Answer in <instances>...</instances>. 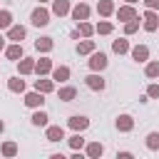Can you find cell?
Returning <instances> with one entry per match:
<instances>
[{
    "instance_id": "cell-8",
    "label": "cell",
    "mask_w": 159,
    "mask_h": 159,
    "mask_svg": "<svg viewBox=\"0 0 159 159\" xmlns=\"http://www.w3.org/2000/svg\"><path fill=\"white\" fill-rule=\"evenodd\" d=\"M87 124H89V119H87V117H72V119H70V127H72V129H77V132H80V129H84Z\"/></svg>"
},
{
    "instance_id": "cell-39",
    "label": "cell",
    "mask_w": 159,
    "mask_h": 159,
    "mask_svg": "<svg viewBox=\"0 0 159 159\" xmlns=\"http://www.w3.org/2000/svg\"><path fill=\"white\" fill-rule=\"evenodd\" d=\"M0 132H2V122H0Z\"/></svg>"
},
{
    "instance_id": "cell-3",
    "label": "cell",
    "mask_w": 159,
    "mask_h": 159,
    "mask_svg": "<svg viewBox=\"0 0 159 159\" xmlns=\"http://www.w3.org/2000/svg\"><path fill=\"white\" fill-rule=\"evenodd\" d=\"M132 57H134L137 62H144V60L149 57V50H147L144 45H139V47H134V50H132Z\"/></svg>"
},
{
    "instance_id": "cell-12",
    "label": "cell",
    "mask_w": 159,
    "mask_h": 159,
    "mask_svg": "<svg viewBox=\"0 0 159 159\" xmlns=\"http://www.w3.org/2000/svg\"><path fill=\"white\" fill-rule=\"evenodd\" d=\"M22 37H25V27H17V25L10 27V40H17V42H20Z\"/></svg>"
},
{
    "instance_id": "cell-26",
    "label": "cell",
    "mask_w": 159,
    "mask_h": 159,
    "mask_svg": "<svg viewBox=\"0 0 159 159\" xmlns=\"http://www.w3.org/2000/svg\"><path fill=\"white\" fill-rule=\"evenodd\" d=\"M87 152H89V157H99V154H102V144H97V142H94V144H89V149H87Z\"/></svg>"
},
{
    "instance_id": "cell-20",
    "label": "cell",
    "mask_w": 159,
    "mask_h": 159,
    "mask_svg": "<svg viewBox=\"0 0 159 159\" xmlns=\"http://www.w3.org/2000/svg\"><path fill=\"white\" fill-rule=\"evenodd\" d=\"M20 55H22V47H20V45H12V47H7V57H10V60H17Z\"/></svg>"
},
{
    "instance_id": "cell-29",
    "label": "cell",
    "mask_w": 159,
    "mask_h": 159,
    "mask_svg": "<svg viewBox=\"0 0 159 159\" xmlns=\"http://www.w3.org/2000/svg\"><path fill=\"white\" fill-rule=\"evenodd\" d=\"M15 152H17V147H15V144H12V142H7V144H5V147H2V154H7V157H12V154H15Z\"/></svg>"
},
{
    "instance_id": "cell-36",
    "label": "cell",
    "mask_w": 159,
    "mask_h": 159,
    "mask_svg": "<svg viewBox=\"0 0 159 159\" xmlns=\"http://www.w3.org/2000/svg\"><path fill=\"white\" fill-rule=\"evenodd\" d=\"M147 7H159V0H147Z\"/></svg>"
},
{
    "instance_id": "cell-2",
    "label": "cell",
    "mask_w": 159,
    "mask_h": 159,
    "mask_svg": "<svg viewBox=\"0 0 159 159\" xmlns=\"http://www.w3.org/2000/svg\"><path fill=\"white\" fill-rule=\"evenodd\" d=\"M89 67H92V70H104V67H107V55L94 52V55H92V60H89Z\"/></svg>"
},
{
    "instance_id": "cell-32",
    "label": "cell",
    "mask_w": 159,
    "mask_h": 159,
    "mask_svg": "<svg viewBox=\"0 0 159 159\" xmlns=\"http://www.w3.org/2000/svg\"><path fill=\"white\" fill-rule=\"evenodd\" d=\"M92 47H94V45H92V42L87 40V42H82V45H80L77 50H80V52H92Z\"/></svg>"
},
{
    "instance_id": "cell-16",
    "label": "cell",
    "mask_w": 159,
    "mask_h": 159,
    "mask_svg": "<svg viewBox=\"0 0 159 159\" xmlns=\"http://www.w3.org/2000/svg\"><path fill=\"white\" fill-rule=\"evenodd\" d=\"M147 147H149V149H159V132H152V134L147 137Z\"/></svg>"
},
{
    "instance_id": "cell-17",
    "label": "cell",
    "mask_w": 159,
    "mask_h": 159,
    "mask_svg": "<svg viewBox=\"0 0 159 159\" xmlns=\"http://www.w3.org/2000/svg\"><path fill=\"white\" fill-rule=\"evenodd\" d=\"M75 94H77V92H75V87H65V89H60V99H65V102H70Z\"/></svg>"
},
{
    "instance_id": "cell-11",
    "label": "cell",
    "mask_w": 159,
    "mask_h": 159,
    "mask_svg": "<svg viewBox=\"0 0 159 159\" xmlns=\"http://www.w3.org/2000/svg\"><path fill=\"white\" fill-rule=\"evenodd\" d=\"M55 15H65L67 10H70V5H67V0H55Z\"/></svg>"
},
{
    "instance_id": "cell-40",
    "label": "cell",
    "mask_w": 159,
    "mask_h": 159,
    "mask_svg": "<svg viewBox=\"0 0 159 159\" xmlns=\"http://www.w3.org/2000/svg\"><path fill=\"white\" fill-rule=\"evenodd\" d=\"M40 2H45V0H40Z\"/></svg>"
},
{
    "instance_id": "cell-9",
    "label": "cell",
    "mask_w": 159,
    "mask_h": 159,
    "mask_svg": "<svg viewBox=\"0 0 159 159\" xmlns=\"http://www.w3.org/2000/svg\"><path fill=\"white\" fill-rule=\"evenodd\" d=\"M62 137H65L62 127H50V129H47V139H50V142H60Z\"/></svg>"
},
{
    "instance_id": "cell-5",
    "label": "cell",
    "mask_w": 159,
    "mask_h": 159,
    "mask_svg": "<svg viewBox=\"0 0 159 159\" xmlns=\"http://www.w3.org/2000/svg\"><path fill=\"white\" fill-rule=\"evenodd\" d=\"M42 102H45V99H42V94H37V92H30V94L25 97V104H27V107H40Z\"/></svg>"
},
{
    "instance_id": "cell-37",
    "label": "cell",
    "mask_w": 159,
    "mask_h": 159,
    "mask_svg": "<svg viewBox=\"0 0 159 159\" xmlns=\"http://www.w3.org/2000/svg\"><path fill=\"white\" fill-rule=\"evenodd\" d=\"M2 45H5V37H2V35H0V47H2Z\"/></svg>"
},
{
    "instance_id": "cell-4",
    "label": "cell",
    "mask_w": 159,
    "mask_h": 159,
    "mask_svg": "<svg viewBox=\"0 0 159 159\" xmlns=\"http://www.w3.org/2000/svg\"><path fill=\"white\" fill-rule=\"evenodd\" d=\"M87 87H92V89H104V80H102L99 75H89V77H87Z\"/></svg>"
},
{
    "instance_id": "cell-18",
    "label": "cell",
    "mask_w": 159,
    "mask_h": 159,
    "mask_svg": "<svg viewBox=\"0 0 159 159\" xmlns=\"http://www.w3.org/2000/svg\"><path fill=\"white\" fill-rule=\"evenodd\" d=\"M10 22H12V15L7 10H0V27H10Z\"/></svg>"
},
{
    "instance_id": "cell-24",
    "label": "cell",
    "mask_w": 159,
    "mask_h": 159,
    "mask_svg": "<svg viewBox=\"0 0 159 159\" xmlns=\"http://www.w3.org/2000/svg\"><path fill=\"white\" fill-rule=\"evenodd\" d=\"M10 89H12V92H22V89H25V82H22V80H10Z\"/></svg>"
},
{
    "instance_id": "cell-31",
    "label": "cell",
    "mask_w": 159,
    "mask_h": 159,
    "mask_svg": "<svg viewBox=\"0 0 159 159\" xmlns=\"http://www.w3.org/2000/svg\"><path fill=\"white\" fill-rule=\"evenodd\" d=\"M47 70H50V60H40V62H37V72L42 75V72H47Z\"/></svg>"
},
{
    "instance_id": "cell-22",
    "label": "cell",
    "mask_w": 159,
    "mask_h": 159,
    "mask_svg": "<svg viewBox=\"0 0 159 159\" xmlns=\"http://www.w3.org/2000/svg\"><path fill=\"white\" fill-rule=\"evenodd\" d=\"M52 47V40L50 37H42V40H37V50H42V52H47Z\"/></svg>"
},
{
    "instance_id": "cell-35",
    "label": "cell",
    "mask_w": 159,
    "mask_h": 159,
    "mask_svg": "<svg viewBox=\"0 0 159 159\" xmlns=\"http://www.w3.org/2000/svg\"><path fill=\"white\" fill-rule=\"evenodd\" d=\"M124 30H127V32H129V35H132V32H134V30H137V22H127V27H124Z\"/></svg>"
},
{
    "instance_id": "cell-28",
    "label": "cell",
    "mask_w": 159,
    "mask_h": 159,
    "mask_svg": "<svg viewBox=\"0 0 159 159\" xmlns=\"http://www.w3.org/2000/svg\"><path fill=\"white\" fill-rule=\"evenodd\" d=\"M70 144H72V149H80V147H82V144H84V139H82V137H80V134H75V137H72V139H70Z\"/></svg>"
},
{
    "instance_id": "cell-34",
    "label": "cell",
    "mask_w": 159,
    "mask_h": 159,
    "mask_svg": "<svg viewBox=\"0 0 159 159\" xmlns=\"http://www.w3.org/2000/svg\"><path fill=\"white\" fill-rule=\"evenodd\" d=\"M149 97H159V84H152L149 87Z\"/></svg>"
},
{
    "instance_id": "cell-30",
    "label": "cell",
    "mask_w": 159,
    "mask_h": 159,
    "mask_svg": "<svg viewBox=\"0 0 159 159\" xmlns=\"http://www.w3.org/2000/svg\"><path fill=\"white\" fill-rule=\"evenodd\" d=\"M97 32L107 35V32H112V25H109V22H99V25H97Z\"/></svg>"
},
{
    "instance_id": "cell-25",
    "label": "cell",
    "mask_w": 159,
    "mask_h": 159,
    "mask_svg": "<svg viewBox=\"0 0 159 159\" xmlns=\"http://www.w3.org/2000/svg\"><path fill=\"white\" fill-rule=\"evenodd\" d=\"M99 12H102V15H109V12H112V2H109V0H102V2H99Z\"/></svg>"
},
{
    "instance_id": "cell-19",
    "label": "cell",
    "mask_w": 159,
    "mask_h": 159,
    "mask_svg": "<svg viewBox=\"0 0 159 159\" xmlns=\"http://www.w3.org/2000/svg\"><path fill=\"white\" fill-rule=\"evenodd\" d=\"M112 47H114V52H119V55L129 50V45H127V40H114V45H112Z\"/></svg>"
},
{
    "instance_id": "cell-23",
    "label": "cell",
    "mask_w": 159,
    "mask_h": 159,
    "mask_svg": "<svg viewBox=\"0 0 159 159\" xmlns=\"http://www.w3.org/2000/svg\"><path fill=\"white\" fill-rule=\"evenodd\" d=\"M32 70H35L32 60H22V62H20V72H22V75H27V72H32Z\"/></svg>"
},
{
    "instance_id": "cell-10",
    "label": "cell",
    "mask_w": 159,
    "mask_h": 159,
    "mask_svg": "<svg viewBox=\"0 0 159 159\" xmlns=\"http://www.w3.org/2000/svg\"><path fill=\"white\" fill-rule=\"evenodd\" d=\"M144 27L147 30H157V15L154 12H147L144 15Z\"/></svg>"
},
{
    "instance_id": "cell-6",
    "label": "cell",
    "mask_w": 159,
    "mask_h": 159,
    "mask_svg": "<svg viewBox=\"0 0 159 159\" xmlns=\"http://www.w3.org/2000/svg\"><path fill=\"white\" fill-rule=\"evenodd\" d=\"M132 124H134V122H132V117H129V114H122V117L117 119V129H122V132H129V129H132Z\"/></svg>"
},
{
    "instance_id": "cell-27",
    "label": "cell",
    "mask_w": 159,
    "mask_h": 159,
    "mask_svg": "<svg viewBox=\"0 0 159 159\" xmlns=\"http://www.w3.org/2000/svg\"><path fill=\"white\" fill-rule=\"evenodd\" d=\"M147 75H149V77H159V62H152V65L147 67Z\"/></svg>"
},
{
    "instance_id": "cell-1",
    "label": "cell",
    "mask_w": 159,
    "mask_h": 159,
    "mask_svg": "<svg viewBox=\"0 0 159 159\" xmlns=\"http://www.w3.org/2000/svg\"><path fill=\"white\" fill-rule=\"evenodd\" d=\"M47 22H50V12H47V10H42V7H37V10L32 12V25L42 27V25H47Z\"/></svg>"
},
{
    "instance_id": "cell-14",
    "label": "cell",
    "mask_w": 159,
    "mask_h": 159,
    "mask_svg": "<svg viewBox=\"0 0 159 159\" xmlns=\"http://www.w3.org/2000/svg\"><path fill=\"white\" fill-rule=\"evenodd\" d=\"M35 87H37V92H52V82L50 80H37Z\"/></svg>"
},
{
    "instance_id": "cell-15",
    "label": "cell",
    "mask_w": 159,
    "mask_h": 159,
    "mask_svg": "<svg viewBox=\"0 0 159 159\" xmlns=\"http://www.w3.org/2000/svg\"><path fill=\"white\" fill-rule=\"evenodd\" d=\"M32 124L45 127V124H47V114H45V112H35V114H32Z\"/></svg>"
},
{
    "instance_id": "cell-33",
    "label": "cell",
    "mask_w": 159,
    "mask_h": 159,
    "mask_svg": "<svg viewBox=\"0 0 159 159\" xmlns=\"http://www.w3.org/2000/svg\"><path fill=\"white\" fill-rule=\"evenodd\" d=\"M80 30H82V35H92V25H87V22H82Z\"/></svg>"
},
{
    "instance_id": "cell-38",
    "label": "cell",
    "mask_w": 159,
    "mask_h": 159,
    "mask_svg": "<svg viewBox=\"0 0 159 159\" xmlns=\"http://www.w3.org/2000/svg\"><path fill=\"white\" fill-rule=\"evenodd\" d=\"M127 2H137V0H127Z\"/></svg>"
},
{
    "instance_id": "cell-21",
    "label": "cell",
    "mask_w": 159,
    "mask_h": 159,
    "mask_svg": "<svg viewBox=\"0 0 159 159\" xmlns=\"http://www.w3.org/2000/svg\"><path fill=\"white\" fill-rule=\"evenodd\" d=\"M132 17H134L132 7H119V20H132Z\"/></svg>"
},
{
    "instance_id": "cell-7",
    "label": "cell",
    "mask_w": 159,
    "mask_h": 159,
    "mask_svg": "<svg viewBox=\"0 0 159 159\" xmlns=\"http://www.w3.org/2000/svg\"><path fill=\"white\" fill-rule=\"evenodd\" d=\"M87 15H89V7H87V5H77V7L72 10V17H75V20H87Z\"/></svg>"
},
{
    "instance_id": "cell-13",
    "label": "cell",
    "mask_w": 159,
    "mask_h": 159,
    "mask_svg": "<svg viewBox=\"0 0 159 159\" xmlns=\"http://www.w3.org/2000/svg\"><path fill=\"white\" fill-rule=\"evenodd\" d=\"M52 77H55V80H60V82H65V80L70 77V70H67V67H57V70L52 72Z\"/></svg>"
}]
</instances>
